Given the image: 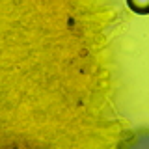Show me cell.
Masks as SVG:
<instances>
[{
  "label": "cell",
  "mask_w": 149,
  "mask_h": 149,
  "mask_svg": "<svg viewBox=\"0 0 149 149\" xmlns=\"http://www.w3.org/2000/svg\"><path fill=\"white\" fill-rule=\"evenodd\" d=\"M129 8L138 13H149V0H129Z\"/></svg>",
  "instance_id": "cell-1"
}]
</instances>
